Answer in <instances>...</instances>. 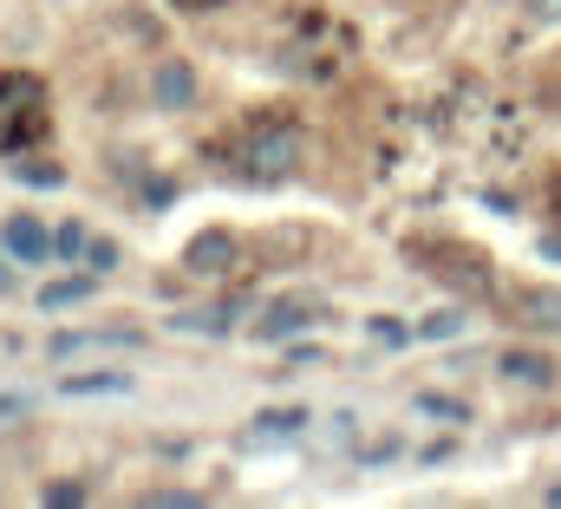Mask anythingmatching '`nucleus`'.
<instances>
[{"label": "nucleus", "instance_id": "obj_22", "mask_svg": "<svg viewBox=\"0 0 561 509\" xmlns=\"http://www.w3.org/2000/svg\"><path fill=\"white\" fill-rule=\"evenodd\" d=\"M26 405H33V398H0V425H13V418H26Z\"/></svg>", "mask_w": 561, "mask_h": 509}, {"label": "nucleus", "instance_id": "obj_18", "mask_svg": "<svg viewBox=\"0 0 561 509\" xmlns=\"http://www.w3.org/2000/svg\"><path fill=\"white\" fill-rule=\"evenodd\" d=\"M85 261L105 274V268H118V242H85Z\"/></svg>", "mask_w": 561, "mask_h": 509}, {"label": "nucleus", "instance_id": "obj_7", "mask_svg": "<svg viewBox=\"0 0 561 509\" xmlns=\"http://www.w3.org/2000/svg\"><path fill=\"white\" fill-rule=\"evenodd\" d=\"M307 314H313V301H307V294L280 301L275 314H268V320L255 327V340H287V333H300V327H307Z\"/></svg>", "mask_w": 561, "mask_h": 509}, {"label": "nucleus", "instance_id": "obj_16", "mask_svg": "<svg viewBox=\"0 0 561 509\" xmlns=\"http://www.w3.org/2000/svg\"><path fill=\"white\" fill-rule=\"evenodd\" d=\"M419 411H431V418H457V425L470 418V411H463L457 398H437V392H419Z\"/></svg>", "mask_w": 561, "mask_h": 509}, {"label": "nucleus", "instance_id": "obj_21", "mask_svg": "<svg viewBox=\"0 0 561 509\" xmlns=\"http://www.w3.org/2000/svg\"><path fill=\"white\" fill-rule=\"evenodd\" d=\"M373 333H379V340H392V347H399V340H405V327H399V320H386V314H379V320H373Z\"/></svg>", "mask_w": 561, "mask_h": 509}, {"label": "nucleus", "instance_id": "obj_11", "mask_svg": "<svg viewBox=\"0 0 561 509\" xmlns=\"http://www.w3.org/2000/svg\"><path fill=\"white\" fill-rule=\"evenodd\" d=\"M66 398H92V392H131V373H72V380H59Z\"/></svg>", "mask_w": 561, "mask_h": 509}, {"label": "nucleus", "instance_id": "obj_6", "mask_svg": "<svg viewBox=\"0 0 561 509\" xmlns=\"http://www.w3.org/2000/svg\"><path fill=\"white\" fill-rule=\"evenodd\" d=\"M0 242H7V255H20V261H46V255H53V236H46L33 216H7Z\"/></svg>", "mask_w": 561, "mask_h": 509}, {"label": "nucleus", "instance_id": "obj_2", "mask_svg": "<svg viewBox=\"0 0 561 509\" xmlns=\"http://www.w3.org/2000/svg\"><path fill=\"white\" fill-rule=\"evenodd\" d=\"M242 163H249V177H287L294 163H300V131L294 125H262L249 137V150H242Z\"/></svg>", "mask_w": 561, "mask_h": 509}, {"label": "nucleus", "instance_id": "obj_5", "mask_svg": "<svg viewBox=\"0 0 561 509\" xmlns=\"http://www.w3.org/2000/svg\"><path fill=\"white\" fill-rule=\"evenodd\" d=\"M150 99H157V112H190V105H196V72H190V59H157Z\"/></svg>", "mask_w": 561, "mask_h": 509}, {"label": "nucleus", "instance_id": "obj_1", "mask_svg": "<svg viewBox=\"0 0 561 509\" xmlns=\"http://www.w3.org/2000/svg\"><path fill=\"white\" fill-rule=\"evenodd\" d=\"M46 137V86L33 72H0V157Z\"/></svg>", "mask_w": 561, "mask_h": 509}, {"label": "nucleus", "instance_id": "obj_20", "mask_svg": "<svg viewBox=\"0 0 561 509\" xmlns=\"http://www.w3.org/2000/svg\"><path fill=\"white\" fill-rule=\"evenodd\" d=\"M53 249H59V255L85 249V229H79V223H66V229H59V236H53Z\"/></svg>", "mask_w": 561, "mask_h": 509}, {"label": "nucleus", "instance_id": "obj_4", "mask_svg": "<svg viewBox=\"0 0 561 509\" xmlns=\"http://www.w3.org/2000/svg\"><path fill=\"white\" fill-rule=\"evenodd\" d=\"M183 261H190V274H209V281H222V274L242 261V242H236L229 229H203V236L183 249Z\"/></svg>", "mask_w": 561, "mask_h": 509}, {"label": "nucleus", "instance_id": "obj_12", "mask_svg": "<svg viewBox=\"0 0 561 509\" xmlns=\"http://www.w3.org/2000/svg\"><path fill=\"white\" fill-rule=\"evenodd\" d=\"M99 287V268H85V274H72V281H53L46 294H39V307H72V301H85Z\"/></svg>", "mask_w": 561, "mask_h": 509}, {"label": "nucleus", "instance_id": "obj_14", "mask_svg": "<svg viewBox=\"0 0 561 509\" xmlns=\"http://www.w3.org/2000/svg\"><path fill=\"white\" fill-rule=\"evenodd\" d=\"M13 177H20V183H33V190H59V183H66V170H59V163H20Z\"/></svg>", "mask_w": 561, "mask_h": 509}, {"label": "nucleus", "instance_id": "obj_9", "mask_svg": "<svg viewBox=\"0 0 561 509\" xmlns=\"http://www.w3.org/2000/svg\"><path fill=\"white\" fill-rule=\"evenodd\" d=\"M255 425H262V431H255V438H249V444H275V438H300V431H307V425H313V418H307V411H300V405H294V411H262V418H255Z\"/></svg>", "mask_w": 561, "mask_h": 509}, {"label": "nucleus", "instance_id": "obj_8", "mask_svg": "<svg viewBox=\"0 0 561 509\" xmlns=\"http://www.w3.org/2000/svg\"><path fill=\"white\" fill-rule=\"evenodd\" d=\"M170 327H176V333H209V340H216V333L236 327V307H183Z\"/></svg>", "mask_w": 561, "mask_h": 509}, {"label": "nucleus", "instance_id": "obj_13", "mask_svg": "<svg viewBox=\"0 0 561 509\" xmlns=\"http://www.w3.org/2000/svg\"><path fill=\"white\" fill-rule=\"evenodd\" d=\"M523 314H529V327H549V333H561V287H536V294L523 301Z\"/></svg>", "mask_w": 561, "mask_h": 509}, {"label": "nucleus", "instance_id": "obj_26", "mask_svg": "<svg viewBox=\"0 0 561 509\" xmlns=\"http://www.w3.org/2000/svg\"><path fill=\"white\" fill-rule=\"evenodd\" d=\"M0 294H13V268H0Z\"/></svg>", "mask_w": 561, "mask_h": 509}, {"label": "nucleus", "instance_id": "obj_23", "mask_svg": "<svg viewBox=\"0 0 561 509\" xmlns=\"http://www.w3.org/2000/svg\"><path fill=\"white\" fill-rule=\"evenodd\" d=\"M523 7H529L536 20H561V0H523Z\"/></svg>", "mask_w": 561, "mask_h": 509}, {"label": "nucleus", "instance_id": "obj_3", "mask_svg": "<svg viewBox=\"0 0 561 509\" xmlns=\"http://www.w3.org/2000/svg\"><path fill=\"white\" fill-rule=\"evenodd\" d=\"M105 347L131 353V347H144V327H79V333H53L46 340L53 360H66V353H105Z\"/></svg>", "mask_w": 561, "mask_h": 509}, {"label": "nucleus", "instance_id": "obj_25", "mask_svg": "<svg viewBox=\"0 0 561 509\" xmlns=\"http://www.w3.org/2000/svg\"><path fill=\"white\" fill-rule=\"evenodd\" d=\"M542 255H556L561 261V236H542Z\"/></svg>", "mask_w": 561, "mask_h": 509}, {"label": "nucleus", "instance_id": "obj_24", "mask_svg": "<svg viewBox=\"0 0 561 509\" xmlns=\"http://www.w3.org/2000/svg\"><path fill=\"white\" fill-rule=\"evenodd\" d=\"M183 13H203V7H222V0H176Z\"/></svg>", "mask_w": 561, "mask_h": 509}, {"label": "nucleus", "instance_id": "obj_10", "mask_svg": "<svg viewBox=\"0 0 561 509\" xmlns=\"http://www.w3.org/2000/svg\"><path fill=\"white\" fill-rule=\"evenodd\" d=\"M503 380H516V385H549V380H556V366H549L542 353H503Z\"/></svg>", "mask_w": 561, "mask_h": 509}, {"label": "nucleus", "instance_id": "obj_17", "mask_svg": "<svg viewBox=\"0 0 561 509\" xmlns=\"http://www.w3.org/2000/svg\"><path fill=\"white\" fill-rule=\"evenodd\" d=\"M144 504H150V509H196L203 497H196V490H150Z\"/></svg>", "mask_w": 561, "mask_h": 509}, {"label": "nucleus", "instance_id": "obj_15", "mask_svg": "<svg viewBox=\"0 0 561 509\" xmlns=\"http://www.w3.org/2000/svg\"><path fill=\"white\" fill-rule=\"evenodd\" d=\"M450 333H463V314H431L419 327V340H450Z\"/></svg>", "mask_w": 561, "mask_h": 509}, {"label": "nucleus", "instance_id": "obj_19", "mask_svg": "<svg viewBox=\"0 0 561 509\" xmlns=\"http://www.w3.org/2000/svg\"><path fill=\"white\" fill-rule=\"evenodd\" d=\"M39 504H85V490L79 484H53V490H39Z\"/></svg>", "mask_w": 561, "mask_h": 509}]
</instances>
